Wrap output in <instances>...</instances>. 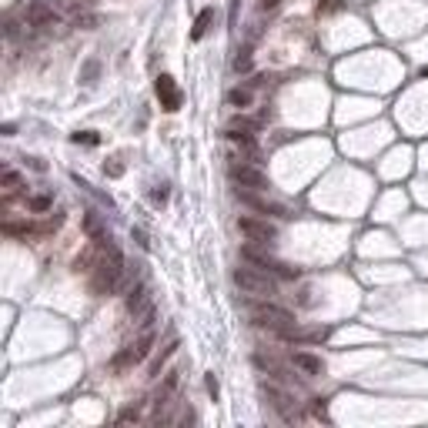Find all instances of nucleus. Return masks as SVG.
I'll return each instance as SVG.
<instances>
[{"label": "nucleus", "mask_w": 428, "mask_h": 428, "mask_svg": "<svg viewBox=\"0 0 428 428\" xmlns=\"http://www.w3.org/2000/svg\"><path fill=\"white\" fill-rule=\"evenodd\" d=\"M27 27H51L57 20V13L47 0H34V4H27Z\"/></svg>", "instance_id": "10"}, {"label": "nucleus", "mask_w": 428, "mask_h": 428, "mask_svg": "<svg viewBox=\"0 0 428 428\" xmlns=\"http://www.w3.org/2000/svg\"><path fill=\"white\" fill-rule=\"evenodd\" d=\"M97 248H101V254H97V261L90 268V288L97 291V295H107L124 278V258H121V251L114 248L111 241H104Z\"/></svg>", "instance_id": "1"}, {"label": "nucleus", "mask_w": 428, "mask_h": 428, "mask_svg": "<svg viewBox=\"0 0 428 428\" xmlns=\"http://www.w3.org/2000/svg\"><path fill=\"white\" fill-rule=\"evenodd\" d=\"M204 385H208V391H211L214 398H218V378H214V375H208V381H204Z\"/></svg>", "instance_id": "28"}, {"label": "nucleus", "mask_w": 428, "mask_h": 428, "mask_svg": "<svg viewBox=\"0 0 428 428\" xmlns=\"http://www.w3.org/2000/svg\"><path fill=\"white\" fill-rule=\"evenodd\" d=\"M94 77H97V64H88V71H84V84H94Z\"/></svg>", "instance_id": "26"}, {"label": "nucleus", "mask_w": 428, "mask_h": 428, "mask_svg": "<svg viewBox=\"0 0 428 428\" xmlns=\"http://www.w3.org/2000/svg\"><path fill=\"white\" fill-rule=\"evenodd\" d=\"M151 201H154V204H164V201H167V191H164V188H161V191H154Z\"/></svg>", "instance_id": "27"}, {"label": "nucleus", "mask_w": 428, "mask_h": 428, "mask_svg": "<svg viewBox=\"0 0 428 428\" xmlns=\"http://www.w3.org/2000/svg\"><path fill=\"white\" fill-rule=\"evenodd\" d=\"M251 67V51L244 47V51H238V57H234V71H248Z\"/></svg>", "instance_id": "21"}, {"label": "nucleus", "mask_w": 428, "mask_h": 428, "mask_svg": "<svg viewBox=\"0 0 428 428\" xmlns=\"http://www.w3.org/2000/svg\"><path fill=\"white\" fill-rule=\"evenodd\" d=\"M77 144H97V134L94 131H81V134H74Z\"/></svg>", "instance_id": "25"}, {"label": "nucleus", "mask_w": 428, "mask_h": 428, "mask_svg": "<svg viewBox=\"0 0 428 428\" xmlns=\"http://www.w3.org/2000/svg\"><path fill=\"white\" fill-rule=\"evenodd\" d=\"M231 177H234V184H241V188H248V191H268V174L258 171L254 164L234 161L231 164Z\"/></svg>", "instance_id": "6"}, {"label": "nucleus", "mask_w": 428, "mask_h": 428, "mask_svg": "<svg viewBox=\"0 0 428 428\" xmlns=\"http://www.w3.org/2000/svg\"><path fill=\"white\" fill-rule=\"evenodd\" d=\"M227 104H231V107H248V104H251V90H231V94H227Z\"/></svg>", "instance_id": "18"}, {"label": "nucleus", "mask_w": 428, "mask_h": 428, "mask_svg": "<svg viewBox=\"0 0 428 428\" xmlns=\"http://www.w3.org/2000/svg\"><path fill=\"white\" fill-rule=\"evenodd\" d=\"M238 231L248 241H254V244H265V248L278 238L275 225H268V221H261V218H238Z\"/></svg>", "instance_id": "7"}, {"label": "nucleus", "mask_w": 428, "mask_h": 428, "mask_svg": "<svg viewBox=\"0 0 428 428\" xmlns=\"http://www.w3.org/2000/svg\"><path fill=\"white\" fill-rule=\"evenodd\" d=\"M51 198H47V194H34V198H27V208H30V211L34 214H44V211H51Z\"/></svg>", "instance_id": "17"}, {"label": "nucleus", "mask_w": 428, "mask_h": 428, "mask_svg": "<svg viewBox=\"0 0 428 428\" xmlns=\"http://www.w3.org/2000/svg\"><path fill=\"white\" fill-rule=\"evenodd\" d=\"M124 304H127V311H131L134 318H141L144 311H151V308H154L151 298H148V288H144V285H134V288L127 291Z\"/></svg>", "instance_id": "12"}, {"label": "nucleus", "mask_w": 428, "mask_h": 428, "mask_svg": "<svg viewBox=\"0 0 428 428\" xmlns=\"http://www.w3.org/2000/svg\"><path fill=\"white\" fill-rule=\"evenodd\" d=\"M231 131H258V121H248V117H234V121H231Z\"/></svg>", "instance_id": "22"}, {"label": "nucleus", "mask_w": 428, "mask_h": 428, "mask_svg": "<svg viewBox=\"0 0 428 428\" xmlns=\"http://www.w3.org/2000/svg\"><path fill=\"white\" fill-rule=\"evenodd\" d=\"M227 141H231V144H238L248 157H258V144H254L251 131H231V127H227Z\"/></svg>", "instance_id": "14"}, {"label": "nucleus", "mask_w": 428, "mask_h": 428, "mask_svg": "<svg viewBox=\"0 0 428 428\" xmlns=\"http://www.w3.org/2000/svg\"><path fill=\"white\" fill-rule=\"evenodd\" d=\"M177 388H181V371H167L164 375V381H161V388L154 391V425H161V422H167V408L174 405V395H177Z\"/></svg>", "instance_id": "5"}, {"label": "nucleus", "mask_w": 428, "mask_h": 428, "mask_svg": "<svg viewBox=\"0 0 428 428\" xmlns=\"http://www.w3.org/2000/svg\"><path fill=\"white\" fill-rule=\"evenodd\" d=\"M238 4H241V0H231V27L238 24Z\"/></svg>", "instance_id": "29"}, {"label": "nucleus", "mask_w": 428, "mask_h": 428, "mask_svg": "<svg viewBox=\"0 0 428 428\" xmlns=\"http://www.w3.org/2000/svg\"><path fill=\"white\" fill-rule=\"evenodd\" d=\"M265 398H268V405L275 408L278 415L285 418V422H295V418H298V412H295V405H291V398L285 395V391H278V388H271V385H265Z\"/></svg>", "instance_id": "11"}, {"label": "nucleus", "mask_w": 428, "mask_h": 428, "mask_svg": "<svg viewBox=\"0 0 428 428\" xmlns=\"http://www.w3.org/2000/svg\"><path fill=\"white\" fill-rule=\"evenodd\" d=\"M104 174H111V177H121V174H124V164H121V161H111V164H104Z\"/></svg>", "instance_id": "24"}, {"label": "nucleus", "mask_w": 428, "mask_h": 428, "mask_svg": "<svg viewBox=\"0 0 428 428\" xmlns=\"http://www.w3.org/2000/svg\"><path fill=\"white\" fill-rule=\"evenodd\" d=\"M154 88H157V97H161L164 111H177V107H181V90H177V84H174V77L171 74H161Z\"/></svg>", "instance_id": "9"}, {"label": "nucleus", "mask_w": 428, "mask_h": 428, "mask_svg": "<svg viewBox=\"0 0 428 428\" xmlns=\"http://www.w3.org/2000/svg\"><path fill=\"white\" fill-rule=\"evenodd\" d=\"M151 348H154V331H151V328H144V331H141V338L134 341V345H127L124 352L111 362V371H124V368L144 362V358L151 355Z\"/></svg>", "instance_id": "4"}, {"label": "nucleus", "mask_w": 428, "mask_h": 428, "mask_svg": "<svg viewBox=\"0 0 428 428\" xmlns=\"http://www.w3.org/2000/svg\"><path fill=\"white\" fill-rule=\"evenodd\" d=\"M291 362H295V368H298V371H304V375H325V365H321V358H318V355H311V352H295V358H291Z\"/></svg>", "instance_id": "13"}, {"label": "nucleus", "mask_w": 428, "mask_h": 428, "mask_svg": "<svg viewBox=\"0 0 428 428\" xmlns=\"http://www.w3.org/2000/svg\"><path fill=\"white\" fill-rule=\"evenodd\" d=\"M254 325L258 328H268V331H278V335H295V328H298V321H295V315L291 311H285V308H278V304H261V308H254L251 311Z\"/></svg>", "instance_id": "3"}, {"label": "nucleus", "mask_w": 428, "mask_h": 428, "mask_svg": "<svg viewBox=\"0 0 428 428\" xmlns=\"http://www.w3.org/2000/svg\"><path fill=\"white\" fill-rule=\"evenodd\" d=\"M74 27H84V30H90V27H97V17L94 13H84V17H77Z\"/></svg>", "instance_id": "23"}, {"label": "nucleus", "mask_w": 428, "mask_h": 428, "mask_svg": "<svg viewBox=\"0 0 428 428\" xmlns=\"http://www.w3.org/2000/svg\"><path fill=\"white\" fill-rule=\"evenodd\" d=\"M244 261H251L254 268H265V271H275V275H281V278H298V271L295 268H288V265H281V261H275V258H268L265 251H254L251 244L244 248Z\"/></svg>", "instance_id": "8"}, {"label": "nucleus", "mask_w": 428, "mask_h": 428, "mask_svg": "<svg viewBox=\"0 0 428 428\" xmlns=\"http://www.w3.org/2000/svg\"><path fill=\"white\" fill-rule=\"evenodd\" d=\"M234 285H238L244 295H254V298H271L278 291L275 278L265 268H238L234 271Z\"/></svg>", "instance_id": "2"}, {"label": "nucleus", "mask_w": 428, "mask_h": 428, "mask_svg": "<svg viewBox=\"0 0 428 428\" xmlns=\"http://www.w3.org/2000/svg\"><path fill=\"white\" fill-rule=\"evenodd\" d=\"M174 352H177V338H171V341H167V345L161 348V352H157V358L151 362V368H148V371H151V378L161 375V365H164V362H167V358H171Z\"/></svg>", "instance_id": "16"}, {"label": "nucleus", "mask_w": 428, "mask_h": 428, "mask_svg": "<svg viewBox=\"0 0 428 428\" xmlns=\"http://www.w3.org/2000/svg\"><path fill=\"white\" fill-rule=\"evenodd\" d=\"M7 37H17V24H13V20H7Z\"/></svg>", "instance_id": "31"}, {"label": "nucleus", "mask_w": 428, "mask_h": 428, "mask_svg": "<svg viewBox=\"0 0 428 428\" xmlns=\"http://www.w3.org/2000/svg\"><path fill=\"white\" fill-rule=\"evenodd\" d=\"M214 24V7H204L201 13H198V20H194V27H191V40H201L208 30H211Z\"/></svg>", "instance_id": "15"}, {"label": "nucleus", "mask_w": 428, "mask_h": 428, "mask_svg": "<svg viewBox=\"0 0 428 428\" xmlns=\"http://www.w3.org/2000/svg\"><path fill=\"white\" fill-rule=\"evenodd\" d=\"M278 4H281V0H261V11H275Z\"/></svg>", "instance_id": "30"}, {"label": "nucleus", "mask_w": 428, "mask_h": 428, "mask_svg": "<svg viewBox=\"0 0 428 428\" xmlns=\"http://www.w3.org/2000/svg\"><path fill=\"white\" fill-rule=\"evenodd\" d=\"M138 418H141V405H131V408H124V412L117 415V422L127 425V422H138Z\"/></svg>", "instance_id": "20"}, {"label": "nucleus", "mask_w": 428, "mask_h": 428, "mask_svg": "<svg viewBox=\"0 0 428 428\" xmlns=\"http://www.w3.org/2000/svg\"><path fill=\"white\" fill-rule=\"evenodd\" d=\"M20 184H24V181H20V174H17V171H4V191H7V194H17V191H20Z\"/></svg>", "instance_id": "19"}]
</instances>
